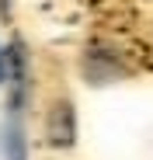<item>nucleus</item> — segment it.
Instances as JSON below:
<instances>
[{"label": "nucleus", "mask_w": 153, "mask_h": 160, "mask_svg": "<svg viewBox=\"0 0 153 160\" xmlns=\"http://www.w3.org/2000/svg\"><path fill=\"white\" fill-rule=\"evenodd\" d=\"M42 132H45V143L52 150H73L76 146V104H73V98L59 94L49 101L45 118H42Z\"/></svg>", "instance_id": "f03ea898"}, {"label": "nucleus", "mask_w": 153, "mask_h": 160, "mask_svg": "<svg viewBox=\"0 0 153 160\" xmlns=\"http://www.w3.org/2000/svg\"><path fill=\"white\" fill-rule=\"evenodd\" d=\"M132 73L125 52L108 42V38H91L84 49H80V77L87 80L91 87H108V84H118Z\"/></svg>", "instance_id": "f257e3e1"}, {"label": "nucleus", "mask_w": 153, "mask_h": 160, "mask_svg": "<svg viewBox=\"0 0 153 160\" xmlns=\"http://www.w3.org/2000/svg\"><path fill=\"white\" fill-rule=\"evenodd\" d=\"M7 77H11V49H7V42H0V91H4Z\"/></svg>", "instance_id": "7ed1b4c3"}]
</instances>
